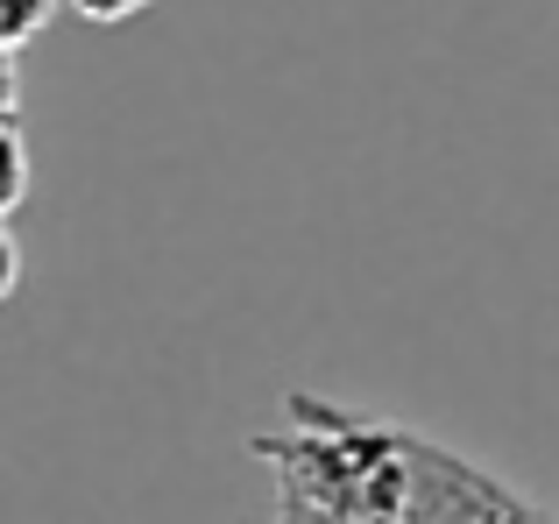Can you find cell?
<instances>
[{
    "label": "cell",
    "instance_id": "obj_1",
    "mask_svg": "<svg viewBox=\"0 0 559 524\" xmlns=\"http://www.w3.org/2000/svg\"><path fill=\"white\" fill-rule=\"evenodd\" d=\"M411 524H552L546 511L524 503V489L481 475L475 461L432 446L425 432H411Z\"/></svg>",
    "mask_w": 559,
    "mask_h": 524
},
{
    "label": "cell",
    "instance_id": "obj_2",
    "mask_svg": "<svg viewBox=\"0 0 559 524\" xmlns=\"http://www.w3.org/2000/svg\"><path fill=\"white\" fill-rule=\"evenodd\" d=\"M57 14V0H0V50L22 57L28 43H36V28Z\"/></svg>",
    "mask_w": 559,
    "mask_h": 524
},
{
    "label": "cell",
    "instance_id": "obj_3",
    "mask_svg": "<svg viewBox=\"0 0 559 524\" xmlns=\"http://www.w3.org/2000/svg\"><path fill=\"white\" fill-rule=\"evenodd\" d=\"M64 8H79L85 22H135V14L156 8V0H64Z\"/></svg>",
    "mask_w": 559,
    "mask_h": 524
}]
</instances>
